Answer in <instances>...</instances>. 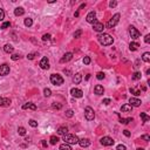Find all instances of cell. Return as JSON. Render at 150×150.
Segmentation results:
<instances>
[{
    "instance_id": "cell-39",
    "label": "cell",
    "mask_w": 150,
    "mask_h": 150,
    "mask_svg": "<svg viewBox=\"0 0 150 150\" xmlns=\"http://www.w3.org/2000/svg\"><path fill=\"white\" fill-rule=\"evenodd\" d=\"M29 125H31V127H33V128H35V127H38V122H36V121H34V120H29Z\"/></svg>"
},
{
    "instance_id": "cell-9",
    "label": "cell",
    "mask_w": 150,
    "mask_h": 150,
    "mask_svg": "<svg viewBox=\"0 0 150 150\" xmlns=\"http://www.w3.org/2000/svg\"><path fill=\"white\" fill-rule=\"evenodd\" d=\"M129 34H130V36H131L132 39H138V38H140V35H141L140 32H138L134 26H130V27H129Z\"/></svg>"
},
{
    "instance_id": "cell-24",
    "label": "cell",
    "mask_w": 150,
    "mask_h": 150,
    "mask_svg": "<svg viewBox=\"0 0 150 150\" xmlns=\"http://www.w3.org/2000/svg\"><path fill=\"white\" fill-rule=\"evenodd\" d=\"M4 51H5V53H13V51H14V48H13L11 45H5L4 46Z\"/></svg>"
},
{
    "instance_id": "cell-1",
    "label": "cell",
    "mask_w": 150,
    "mask_h": 150,
    "mask_svg": "<svg viewBox=\"0 0 150 150\" xmlns=\"http://www.w3.org/2000/svg\"><path fill=\"white\" fill-rule=\"evenodd\" d=\"M97 39H99L100 43H102L103 46H110V45L114 42V39H113V36L109 35V34H107V33L100 34V35L97 36Z\"/></svg>"
},
{
    "instance_id": "cell-33",
    "label": "cell",
    "mask_w": 150,
    "mask_h": 150,
    "mask_svg": "<svg viewBox=\"0 0 150 150\" xmlns=\"http://www.w3.org/2000/svg\"><path fill=\"white\" fill-rule=\"evenodd\" d=\"M49 141H51V144L55 145V144H56V143H58V142H59V138H58V137H56V136H51V140H49Z\"/></svg>"
},
{
    "instance_id": "cell-13",
    "label": "cell",
    "mask_w": 150,
    "mask_h": 150,
    "mask_svg": "<svg viewBox=\"0 0 150 150\" xmlns=\"http://www.w3.org/2000/svg\"><path fill=\"white\" fill-rule=\"evenodd\" d=\"M40 67L42 69H48L49 68V62H48V59L45 56V58L41 59V61H40Z\"/></svg>"
},
{
    "instance_id": "cell-54",
    "label": "cell",
    "mask_w": 150,
    "mask_h": 150,
    "mask_svg": "<svg viewBox=\"0 0 150 150\" xmlns=\"http://www.w3.org/2000/svg\"><path fill=\"white\" fill-rule=\"evenodd\" d=\"M137 150H144L143 148H137Z\"/></svg>"
},
{
    "instance_id": "cell-7",
    "label": "cell",
    "mask_w": 150,
    "mask_h": 150,
    "mask_svg": "<svg viewBox=\"0 0 150 150\" xmlns=\"http://www.w3.org/2000/svg\"><path fill=\"white\" fill-rule=\"evenodd\" d=\"M86 20L88 21L89 23H95L96 22V13L93 11V12H89L86 17Z\"/></svg>"
},
{
    "instance_id": "cell-50",
    "label": "cell",
    "mask_w": 150,
    "mask_h": 150,
    "mask_svg": "<svg viewBox=\"0 0 150 150\" xmlns=\"http://www.w3.org/2000/svg\"><path fill=\"white\" fill-rule=\"evenodd\" d=\"M142 140H144V141H149V140H150L149 135H143V136H142Z\"/></svg>"
},
{
    "instance_id": "cell-4",
    "label": "cell",
    "mask_w": 150,
    "mask_h": 150,
    "mask_svg": "<svg viewBox=\"0 0 150 150\" xmlns=\"http://www.w3.org/2000/svg\"><path fill=\"white\" fill-rule=\"evenodd\" d=\"M120 17H121V15H120L119 13H116V14H115V15L113 17V18L107 22V28H113V27H115V26L117 25V22L120 21Z\"/></svg>"
},
{
    "instance_id": "cell-22",
    "label": "cell",
    "mask_w": 150,
    "mask_h": 150,
    "mask_svg": "<svg viewBox=\"0 0 150 150\" xmlns=\"http://www.w3.org/2000/svg\"><path fill=\"white\" fill-rule=\"evenodd\" d=\"M138 47H140V45H138L137 42H130V45H129V49H130V51H132V52L137 51Z\"/></svg>"
},
{
    "instance_id": "cell-48",
    "label": "cell",
    "mask_w": 150,
    "mask_h": 150,
    "mask_svg": "<svg viewBox=\"0 0 150 150\" xmlns=\"http://www.w3.org/2000/svg\"><path fill=\"white\" fill-rule=\"evenodd\" d=\"M34 56H35V54H34V53H31V54H28V55H27V59H29V60H33Z\"/></svg>"
},
{
    "instance_id": "cell-31",
    "label": "cell",
    "mask_w": 150,
    "mask_h": 150,
    "mask_svg": "<svg viewBox=\"0 0 150 150\" xmlns=\"http://www.w3.org/2000/svg\"><path fill=\"white\" fill-rule=\"evenodd\" d=\"M32 25H33V20H32L31 18L25 19V26H27V27H31Z\"/></svg>"
},
{
    "instance_id": "cell-53",
    "label": "cell",
    "mask_w": 150,
    "mask_h": 150,
    "mask_svg": "<svg viewBox=\"0 0 150 150\" xmlns=\"http://www.w3.org/2000/svg\"><path fill=\"white\" fill-rule=\"evenodd\" d=\"M74 17H79V11H76V12H75V14H74Z\"/></svg>"
},
{
    "instance_id": "cell-2",
    "label": "cell",
    "mask_w": 150,
    "mask_h": 150,
    "mask_svg": "<svg viewBox=\"0 0 150 150\" xmlns=\"http://www.w3.org/2000/svg\"><path fill=\"white\" fill-rule=\"evenodd\" d=\"M64 141L67 144H77L79 143V137H77L76 135L66 134V135H64Z\"/></svg>"
},
{
    "instance_id": "cell-30",
    "label": "cell",
    "mask_w": 150,
    "mask_h": 150,
    "mask_svg": "<svg viewBox=\"0 0 150 150\" xmlns=\"http://www.w3.org/2000/svg\"><path fill=\"white\" fill-rule=\"evenodd\" d=\"M132 119L131 117H128V119H120V123H122V124H128L129 122H131Z\"/></svg>"
},
{
    "instance_id": "cell-42",
    "label": "cell",
    "mask_w": 150,
    "mask_h": 150,
    "mask_svg": "<svg viewBox=\"0 0 150 150\" xmlns=\"http://www.w3.org/2000/svg\"><path fill=\"white\" fill-rule=\"evenodd\" d=\"M42 40H43V41H48V40H51V34H43Z\"/></svg>"
},
{
    "instance_id": "cell-28",
    "label": "cell",
    "mask_w": 150,
    "mask_h": 150,
    "mask_svg": "<svg viewBox=\"0 0 150 150\" xmlns=\"http://www.w3.org/2000/svg\"><path fill=\"white\" fill-rule=\"evenodd\" d=\"M129 92L131 93L132 95H135V96H138V95H141V90H138V89H136V88H130Z\"/></svg>"
},
{
    "instance_id": "cell-14",
    "label": "cell",
    "mask_w": 150,
    "mask_h": 150,
    "mask_svg": "<svg viewBox=\"0 0 150 150\" xmlns=\"http://www.w3.org/2000/svg\"><path fill=\"white\" fill-rule=\"evenodd\" d=\"M93 28H94L95 31L96 32H102L104 29V25L102 22H95V23H93Z\"/></svg>"
},
{
    "instance_id": "cell-47",
    "label": "cell",
    "mask_w": 150,
    "mask_h": 150,
    "mask_svg": "<svg viewBox=\"0 0 150 150\" xmlns=\"http://www.w3.org/2000/svg\"><path fill=\"white\" fill-rule=\"evenodd\" d=\"M110 102H112V100H110V99H104L103 101H102V103H103V104H109Z\"/></svg>"
},
{
    "instance_id": "cell-51",
    "label": "cell",
    "mask_w": 150,
    "mask_h": 150,
    "mask_svg": "<svg viewBox=\"0 0 150 150\" xmlns=\"http://www.w3.org/2000/svg\"><path fill=\"white\" fill-rule=\"evenodd\" d=\"M116 5H117L116 1H110V3H109V6H110V7H115Z\"/></svg>"
},
{
    "instance_id": "cell-45",
    "label": "cell",
    "mask_w": 150,
    "mask_h": 150,
    "mask_svg": "<svg viewBox=\"0 0 150 150\" xmlns=\"http://www.w3.org/2000/svg\"><path fill=\"white\" fill-rule=\"evenodd\" d=\"M81 34H82V31H81V29H79V31H76L75 33H74V38H80Z\"/></svg>"
},
{
    "instance_id": "cell-46",
    "label": "cell",
    "mask_w": 150,
    "mask_h": 150,
    "mask_svg": "<svg viewBox=\"0 0 150 150\" xmlns=\"http://www.w3.org/2000/svg\"><path fill=\"white\" fill-rule=\"evenodd\" d=\"M144 42H145V43H149V42H150V34H147V35H145Z\"/></svg>"
},
{
    "instance_id": "cell-43",
    "label": "cell",
    "mask_w": 150,
    "mask_h": 150,
    "mask_svg": "<svg viewBox=\"0 0 150 150\" xmlns=\"http://www.w3.org/2000/svg\"><path fill=\"white\" fill-rule=\"evenodd\" d=\"M4 19H5V12L0 8V21H3Z\"/></svg>"
},
{
    "instance_id": "cell-40",
    "label": "cell",
    "mask_w": 150,
    "mask_h": 150,
    "mask_svg": "<svg viewBox=\"0 0 150 150\" xmlns=\"http://www.w3.org/2000/svg\"><path fill=\"white\" fill-rule=\"evenodd\" d=\"M83 64L84 65H89V64H90V58H89V56H84V58H83Z\"/></svg>"
},
{
    "instance_id": "cell-35",
    "label": "cell",
    "mask_w": 150,
    "mask_h": 150,
    "mask_svg": "<svg viewBox=\"0 0 150 150\" xmlns=\"http://www.w3.org/2000/svg\"><path fill=\"white\" fill-rule=\"evenodd\" d=\"M74 116V112L72 109H68L66 112V117H68V119H70V117H73Z\"/></svg>"
},
{
    "instance_id": "cell-18",
    "label": "cell",
    "mask_w": 150,
    "mask_h": 150,
    "mask_svg": "<svg viewBox=\"0 0 150 150\" xmlns=\"http://www.w3.org/2000/svg\"><path fill=\"white\" fill-rule=\"evenodd\" d=\"M22 109H32V110H36V106L32 102H27L22 106Z\"/></svg>"
},
{
    "instance_id": "cell-41",
    "label": "cell",
    "mask_w": 150,
    "mask_h": 150,
    "mask_svg": "<svg viewBox=\"0 0 150 150\" xmlns=\"http://www.w3.org/2000/svg\"><path fill=\"white\" fill-rule=\"evenodd\" d=\"M11 58H12V60H13V61H17V60H19V59H20L21 56L19 55V54H13V55L11 56Z\"/></svg>"
},
{
    "instance_id": "cell-16",
    "label": "cell",
    "mask_w": 150,
    "mask_h": 150,
    "mask_svg": "<svg viewBox=\"0 0 150 150\" xmlns=\"http://www.w3.org/2000/svg\"><path fill=\"white\" fill-rule=\"evenodd\" d=\"M94 92H95L96 95H102L104 93V88L101 86V84H96L95 88H94Z\"/></svg>"
},
{
    "instance_id": "cell-12",
    "label": "cell",
    "mask_w": 150,
    "mask_h": 150,
    "mask_svg": "<svg viewBox=\"0 0 150 150\" xmlns=\"http://www.w3.org/2000/svg\"><path fill=\"white\" fill-rule=\"evenodd\" d=\"M129 103H130V106H131V107H140L142 102H141V100L136 99V97H130V99H129Z\"/></svg>"
},
{
    "instance_id": "cell-8",
    "label": "cell",
    "mask_w": 150,
    "mask_h": 150,
    "mask_svg": "<svg viewBox=\"0 0 150 150\" xmlns=\"http://www.w3.org/2000/svg\"><path fill=\"white\" fill-rule=\"evenodd\" d=\"M10 73V66L7 64H4L0 66V76H6Z\"/></svg>"
},
{
    "instance_id": "cell-26",
    "label": "cell",
    "mask_w": 150,
    "mask_h": 150,
    "mask_svg": "<svg viewBox=\"0 0 150 150\" xmlns=\"http://www.w3.org/2000/svg\"><path fill=\"white\" fill-rule=\"evenodd\" d=\"M141 76H142V74H141L140 72H135V73L132 74L131 79H132V80H135V81H136V80H141Z\"/></svg>"
},
{
    "instance_id": "cell-15",
    "label": "cell",
    "mask_w": 150,
    "mask_h": 150,
    "mask_svg": "<svg viewBox=\"0 0 150 150\" xmlns=\"http://www.w3.org/2000/svg\"><path fill=\"white\" fill-rule=\"evenodd\" d=\"M79 144L81 145L82 148H87L90 145V141H89L88 138H81V140H79Z\"/></svg>"
},
{
    "instance_id": "cell-32",
    "label": "cell",
    "mask_w": 150,
    "mask_h": 150,
    "mask_svg": "<svg viewBox=\"0 0 150 150\" xmlns=\"http://www.w3.org/2000/svg\"><path fill=\"white\" fill-rule=\"evenodd\" d=\"M43 95H45L46 97H49L52 95V90H51V89H48V88H45V89H43Z\"/></svg>"
},
{
    "instance_id": "cell-38",
    "label": "cell",
    "mask_w": 150,
    "mask_h": 150,
    "mask_svg": "<svg viewBox=\"0 0 150 150\" xmlns=\"http://www.w3.org/2000/svg\"><path fill=\"white\" fill-rule=\"evenodd\" d=\"M104 73H102V72H100V73H97L96 74V77H97V80H103L104 79Z\"/></svg>"
},
{
    "instance_id": "cell-25",
    "label": "cell",
    "mask_w": 150,
    "mask_h": 150,
    "mask_svg": "<svg viewBox=\"0 0 150 150\" xmlns=\"http://www.w3.org/2000/svg\"><path fill=\"white\" fill-rule=\"evenodd\" d=\"M142 60L144 62H150V53H149V52H145V53L143 54Z\"/></svg>"
},
{
    "instance_id": "cell-34",
    "label": "cell",
    "mask_w": 150,
    "mask_h": 150,
    "mask_svg": "<svg viewBox=\"0 0 150 150\" xmlns=\"http://www.w3.org/2000/svg\"><path fill=\"white\" fill-rule=\"evenodd\" d=\"M18 132H19V135H21V136H25V135H26V129L23 127H19L18 128Z\"/></svg>"
},
{
    "instance_id": "cell-10",
    "label": "cell",
    "mask_w": 150,
    "mask_h": 150,
    "mask_svg": "<svg viewBox=\"0 0 150 150\" xmlns=\"http://www.w3.org/2000/svg\"><path fill=\"white\" fill-rule=\"evenodd\" d=\"M70 94H72V96H74V97H82L83 96V92H82L81 89H77V88H72Z\"/></svg>"
},
{
    "instance_id": "cell-19",
    "label": "cell",
    "mask_w": 150,
    "mask_h": 150,
    "mask_svg": "<svg viewBox=\"0 0 150 150\" xmlns=\"http://www.w3.org/2000/svg\"><path fill=\"white\" fill-rule=\"evenodd\" d=\"M81 80H82V75L80 73H76L75 75L73 76V82L75 84H79L80 82H81Z\"/></svg>"
},
{
    "instance_id": "cell-23",
    "label": "cell",
    "mask_w": 150,
    "mask_h": 150,
    "mask_svg": "<svg viewBox=\"0 0 150 150\" xmlns=\"http://www.w3.org/2000/svg\"><path fill=\"white\" fill-rule=\"evenodd\" d=\"M67 131H68V128H67V127H60L58 129V134L59 135H66Z\"/></svg>"
},
{
    "instance_id": "cell-11",
    "label": "cell",
    "mask_w": 150,
    "mask_h": 150,
    "mask_svg": "<svg viewBox=\"0 0 150 150\" xmlns=\"http://www.w3.org/2000/svg\"><path fill=\"white\" fill-rule=\"evenodd\" d=\"M72 59H73V53H70V52H69V53H66L64 56H62L61 60H60V62H61V64H66V62L70 61Z\"/></svg>"
},
{
    "instance_id": "cell-17",
    "label": "cell",
    "mask_w": 150,
    "mask_h": 150,
    "mask_svg": "<svg viewBox=\"0 0 150 150\" xmlns=\"http://www.w3.org/2000/svg\"><path fill=\"white\" fill-rule=\"evenodd\" d=\"M11 104L10 99H5V97H0V106L1 107H8Z\"/></svg>"
},
{
    "instance_id": "cell-21",
    "label": "cell",
    "mask_w": 150,
    "mask_h": 150,
    "mask_svg": "<svg viewBox=\"0 0 150 150\" xmlns=\"http://www.w3.org/2000/svg\"><path fill=\"white\" fill-rule=\"evenodd\" d=\"M14 14H15L17 17L23 15V14H25V10H23L22 7H17L15 10H14Z\"/></svg>"
},
{
    "instance_id": "cell-20",
    "label": "cell",
    "mask_w": 150,
    "mask_h": 150,
    "mask_svg": "<svg viewBox=\"0 0 150 150\" xmlns=\"http://www.w3.org/2000/svg\"><path fill=\"white\" fill-rule=\"evenodd\" d=\"M121 110H122L123 113H130L132 110V107L130 106V104L125 103V104H123L122 107H121Z\"/></svg>"
},
{
    "instance_id": "cell-27",
    "label": "cell",
    "mask_w": 150,
    "mask_h": 150,
    "mask_svg": "<svg viewBox=\"0 0 150 150\" xmlns=\"http://www.w3.org/2000/svg\"><path fill=\"white\" fill-rule=\"evenodd\" d=\"M60 150H72V147L70 144H67V143H62L61 145H60V148H59Z\"/></svg>"
},
{
    "instance_id": "cell-44",
    "label": "cell",
    "mask_w": 150,
    "mask_h": 150,
    "mask_svg": "<svg viewBox=\"0 0 150 150\" xmlns=\"http://www.w3.org/2000/svg\"><path fill=\"white\" fill-rule=\"evenodd\" d=\"M116 150H127V148H125V145H123V144H119L116 147Z\"/></svg>"
},
{
    "instance_id": "cell-6",
    "label": "cell",
    "mask_w": 150,
    "mask_h": 150,
    "mask_svg": "<svg viewBox=\"0 0 150 150\" xmlns=\"http://www.w3.org/2000/svg\"><path fill=\"white\" fill-rule=\"evenodd\" d=\"M115 141L113 140L112 137H109V136H104V137L101 138V144L102 145H106V147H110V145L114 144Z\"/></svg>"
},
{
    "instance_id": "cell-36",
    "label": "cell",
    "mask_w": 150,
    "mask_h": 150,
    "mask_svg": "<svg viewBox=\"0 0 150 150\" xmlns=\"http://www.w3.org/2000/svg\"><path fill=\"white\" fill-rule=\"evenodd\" d=\"M52 107H53L54 109H61V108H62V104H61V103H56V102H54V103L52 104Z\"/></svg>"
},
{
    "instance_id": "cell-37",
    "label": "cell",
    "mask_w": 150,
    "mask_h": 150,
    "mask_svg": "<svg viewBox=\"0 0 150 150\" xmlns=\"http://www.w3.org/2000/svg\"><path fill=\"white\" fill-rule=\"evenodd\" d=\"M10 26H11V22H10V21H6V22H4L3 25H1V27H0V28H1V29H6V28H8Z\"/></svg>"
},
{
    "instance_id": "cell-5",
    "label": "cell",
    "mask_w": 150,
    "mask_h": 150,
    "mask_svg": "<svg viewBox=\"0 0 150 150\" xmlns=\"http://www.w3.org/2000/svg\"><path fill=\"white\" fill-rule=\"evenodd\" d=\"M84 116H86V119L88 120V121H93L95 117L94 109H93L92 107H86V109H84Z\"/></svg>"
},
{
    "instance_id": "cell-49",
    "label": "cell",
    "mask_w": 150,
    "mask_h": 150,
    "mask_svg": "<svg viewBox=\"0 0 150 150\" xmlns=\"http://www.w3.org/2000/svg\"><path fill=\"white\" fill-rule=\"evenodd\" d=\"M123 134H124V136H127V137H129V136H130L129 130H123Z\"/></svg>"
},
{
    "instance_id": "cell-29",
    "label": "cell",
    "mask_w": 150,
    "mask_h": 150,
    "mask_svg": "<svg viewBox=\"0 0 150 150\" xmlns=\"http://www.w3.org/2000/svg\"><path fill=\"white\" fill-rule=\"evenodd\" d=\"M141 119H142V121H143V122H149V121H150V117L149 116H148V115L147 114H145V113H141Z\"/></svg>"
},
{
    "instance_id": "cell-3",
    "label": "cell",
    "mask_w": 150,
    "mask_h": 150,
    "mask_svg": "<svg viewBox=\"0 0 150 150\" xmlns=\"http://www.w3.org/2000/svg\"><path fill=\"white\" fill-rule=\"evenodd\" d=\"M51 82L54 86H61L64 83V77L59 74H52L51 75Z\"/></svg>"
},
{
    "instance_id": "cell-52",
    "label": "cell",
    "mask_w": 150,
    "mask_h": 150,
    "mask_svg": "<svg viewBox=\"0 0 150 150\" xmlns=\"http://www.w3.org/2000/svg\"><path fill=\"white\" fill-rule=\"evenodd\" d=\"M42 145H43V147H45V148L47 147V142H46V141H45V140H42Z\"/></svg>"
}]
</instances>
